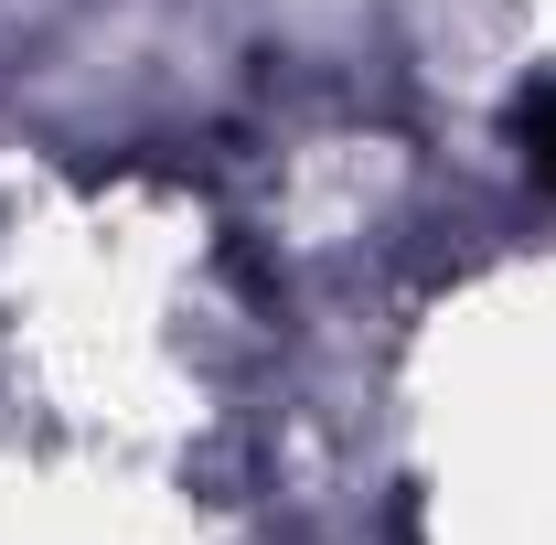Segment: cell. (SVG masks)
<instances>
[{
	"mask_svg": "<svg viewBox=\"0 0 556 545\" xmlns=\"http://www.w3.org/2000/svg\"><path fill=\"white\" fill-rule=\"evenodd\" d=\"M514 150H525V172L556 193V75H525L514 86Z\"/></svg>",
	"mask_w": 556,
	"mask_h": 545,
	"instance_id": "6da1fadb",
	"label": "cell"
}]
</instances>
